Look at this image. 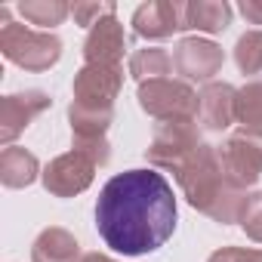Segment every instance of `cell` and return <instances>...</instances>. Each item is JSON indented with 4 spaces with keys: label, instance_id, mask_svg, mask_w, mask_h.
Masks as SVG:
<instances>
[{
    "label": "cell",
    "instance_id": "ffe728a7",
    "mask_svg": "<svg viewBox=\"0 0 262 262\" xmlns=\"http://www.w3.org/2000/svg\"><path fill=\"white\" fill-rule=\"evenodd\" d=\"M234 123H241L247 129H262V80H250L237 90Z\"/></svg>",
    "mask_w": 262,
    "mask_h": 262
},
{
    "label": "cell",
    "instance_id": "7c38bea8",
    "mask_svg": "<svg viewBox=\"0 0 262 262\" xmlns=\"http://www.w3.org/2000/svg\"><path fill=\"white\" fill-rule=\"evenodd\" d=\"M83 65H123L126 53V31L117 16L102 19L83 37Z\"/></svg>",
    "mask_w": 262,
    "mask_h": 262
},
{
    "label": "cell",
    "instance_id": "d4e9b609",
    "mask_svg": "<svg viewBox=\"0 0 262 262\" xmlns=\"http://www.w3.org/2000/svg\"><path fill=\"white\" fill-rule=\"evenodd\" d=\"M71 151L86 155L96 167H105L111 161V142L108 139H96V142H71Z\"/></svg>",
    "mask_w": 262,
    "mask_h": 262
},
{
    "label": "cell",
    "instance_id": "cb8c5ba5",
    "mask_svg": "<svg viewBox=\"0 0 262 262\" xmlns=\"http://www.w3.org/2000/svg\"><path fill=\"white\" fill-rule=\"evenodd\" d=\"M207 262H262V250L247 247H219L207 256Z\"/></svg>",
    "mask_w": 262,
    "mask_h": 262
},
{
    "label": "cell",
    "instance_id": "8fae6325",
    "mask_svg": "<svg viewBox=\"0 0 262 262\" xmlns=\"http://www.w3.org/2000/svg\"><path fill=\"white\" fill-rule=\"evenodd\" d=\"M129 25L142 40H167L185 31V0H148L136 7Z\"/></svg>",
    "mask_w": 262,
    "mask_h": 262
},
{
    "label": "cell",
    "instance_id": "2e32d148",
    "mask_svg": "<svg viewBox=\"0 0 262 262\" xmlns=\"http://www.w3.org/2000/svg\"><path fill=\"white\" fill-rule=\"evenodd\" d=\"M231 4L225 0H185V31L222 34L231 25Z\"/></svg>",
    "mask_w": 262,
    "mask_h": 262
},
{
    "label": "cell",
    "instance_id": "9a60e30c",
    "mask_svg": "<svg viewBox=\"0 0 262 262\" xmlns=\"http://www.w3.org/2000/svg\"><path fill=\"white\" fill-rule=\"evenodd\" d=\"M40 176H43L40 161L28 148L10 145L0 151V182H4V188H28Z\"/></svg>",
    "mask_w": 262,
    "mask_h": 262
},
{
    "label": "cell",
    "instance_id": "6da1fadb",
    "mask_svg": "<svg viewBox=\"0 0 262 262\" xmlns=\"http://www.w3.org/2000/svg\"><path fill=\"white\" fill-rule=\"evenodd\" d=\"M179 222L173 185L158 170H123L96 201V231L114 253L145 256L161 250Z\"/></svg>",
    "mask_w": 262,
    "mask_h": 262
},
{
    "label": "cell",
    "instance_id": "30bf717a",
    "mask_svg": "<svg viewBox=\"0 0 262 262\" xmlns=\"http://www.w3.org/2000/svg\"><path fill=\"white\" fill-rule=\"evenodd\" d=\"M50 105H53V96L43 90H22V93L4 96L0 99V145L10 148L31 126L34 117L50 111Z\"/></svg>",
    "mask_w": 262,
    "mask_h": 262
},
{
    "label": "cell",
    "instance_id": "44dd1931",
    "mask_svg": "<svg viewBox=\"0 0 262 262\" xmlns=\"http://www.w3.org/2000/svg\"><path fill=\"white\" fill-rule=\"evenodd\" d=\"M234 65L241 74H262V28L244 31L234 43Z\"/></svg>",
    "mask_w": 262,
    "mask_h": 262
},
{
    "label": "cell",
    "instance_id": "9c48e42d",
    "mask_svg": "<svg viewBox=\"0 0 262 262\" xmlns=\"http://www.w3.org/2000/svg\"><path fill=\"white\" fill-rule=\"evenodd\" d=\"M96 170H99V167H96L86 155H80V151H65V155L53 158V161L43 167L40 182H43V188H47L53 198H77V194H83V191L93 185Z\"/></svg>",
    "mask_w": 262,
    "mask_h": 262
},
{
    "label": "cell",
    "instance_id": "52a82bcc",
    "mask_svg": "<svg viewBox=\"0 0 262 262\" xmlns=\"http://www.w3.org/2000/svg\"><path fill=\"white\" fill-rule=\"evenodd\" d=\"M123 90V65H80L71 80V102L83 108L114 111Z\"/></svg>",
    "mask_w": 262,
    "mask_h": 262
},
{
    "label": "cell",
    "instance_id": "7402d4cb",
    "mask_svg": "<svg viewBox=\"0 0 262 262\" xmlns=\"http://www.w3.org/2000/svg\"><path fill=\"white\" fill-rule=\"evenodd\" d=\"M71 16H74V25L93 28L102 19L117 16V7L111 4V0H77V4H71Z\"/></svg>",
    "mask_w": 262,
    "mask_h": 262
},
{
    "label": "cell",
    "instance_id": "ba28073f",
    "mask_svg": "<svg viewBox=\"0 0 262 262\" xmlns=\"http://www.w3.org/2000/svg\"><path fill=\"white\" fill-rule=\"evenodd\" d=\"M222 65H225L222 47L207 37H182L173 47V68L188 83H194V80L204 86L213 83V77L222 71Z\"/></svg>",
    "mask_w": 262,
    "mask_h": 262
},
{
    "label": "cell",
    "instance_id": "e0dca14e",
    "mask_svg": "<svg viewBox=\"0 0 262 262\" xmlns=\"http://www.w3.org/2000/svg\"><path fill=\"white\" fill-rule=\"evenodd\" d=\"M68 123H71V142H96L108 139V129L114 123V111H99V108H83V105H68Z\"/></svg>",
    "mask_w": 262,
    "mask_h": 262
},
{
    "label": "cell",
    "instance_id": "7a4b0ae2",
    "mask_svg": "<svg viewBox=\"0 0 262 262\" xmlns=\"http://www.w3.org/2000/svg\"><path fill=\"white\" fill-rule=\"evenodd\" d=\"M176 182L185 194V201L210 216L213 222L219 225H234L241 219V207L247 201V191L237 188L234 182H228L225 170H222V161H219V148L204 142L188 161L185 167L176 173Z\"/></svg>",
    "mask_w": 262,
    "mask_h": 262
},
{
    "label": "cell",
    "instance_id": "603a6c76",
    "mask_svg": "<svg viewBox=\"0 0 262 262\" xmlns=\"http://www.w3.org/2000/svg\"><path fill=\"white\" fill-rule=\"evenodd\" d=\"M237 225H241V231H244L250 241L262 244V191L247 194V201H244V207H241Z\"/></svg>",
    "mask_w": 262,
    "mask_h": 262
},
{
    "label": "cell",
    "instance_id": "5bb4252c",
    "mask_svg": "<svg viewBox=\"0 0 262 262\" xmlns=\"http://www.w3.org/2000/svg\"><path fill=\"white\" fill-rule=\"evenodd\" d=\"M80 259L83 253L77 237L62 225L43 228L31 244V262H80Z\"/></svg>",
    "mask_w": 262,
    "mask_h": 262
},
{
    "label": "cell",
    "instance_id": "3957f363",
    "mask_svg": "<svg viewBox=\"0 0 262 262\" xmlns=\"http://www.w3.org/2000/svg\"><path fill=\"white\" fill-rule=\"evenodd\" d=\"M0 53L22 71L43 74L53 65H59L62 40L53 31H34V28H25L22 22H10L0 28Z\"/></svg>",
    "mask_w": 262,
    "mask_h": 262
},
{
    "label": "cell",
    "instance_id": "ac0fdd59",
    "mask_svg": "<svg viewBox=\"0 0 262 262\" xmlns=\"http://www.w3.org/2000/svg\"><path fill=\"white\" fill-rule=\"evenodd\" d=\"M129 77L139 80V83H148V80H161L173 71V56L164 50V47H145V50H136L129 56V65H126Z\"/></svg>",
    "mask_w": 262,
    "mask_h": 262
},
{
    "label": "cell",
    "instance_id": "4316f807",
    "mask_svg": "<svg viewBox=\"0 0 262 262\" xmlns=\"http://www.w3.org/2000/svg\"><path fill=\"white\" fill-rule=\"evenodd\" d=\"M80 262H117V259H111V256H105V253H83Z\"/></svg>",
    "mask_w": 262,
    "mask_h": 262
},
{
    "label": "cell",
    "instance_id": "4fadbf2b",
    "mask_svg": "<svg viewBox=\"0 0 262 262\" xmlns=\"http://www.w3.org/2000/svg\"><path fill=\"white\" fill-rule=\"evenodd\" d=\"M234 99L237 90L225 80H213L198 93V126L210 133H222L234 123Z\"/></svg>",
    "mask_w": 262,
    "mask_h": 262
},
{
    "label": "cell",
    "instance_id": "277c9868",
    "mask_svg": "<svg viewBox=\"0 0 262 262\" xmlns=\"http://www.w3.org/2000/svg\"><path fill=\"white\" fill-rule=\"evenodd\" d=\"M136 102L158 123L198 120V90L188 80H182V77L179 80L176 77H161V80L139 83Z\"/></svg>",
    "mask_w": 262,
    "mask_h": 262
},
{
    "label": "cell",
    "instance_id": "d6986e66",
    "mask_svg": "<svg viewBox=\"0 0 262 262\" xmlns=\"http://www.w3.org/2000/svg\"><path fill=\"white\" fill-rule=\"evenodd\" d=\"M19 16L28 25H40V28H56L71 16V4L65 0H22L19 4Z\"/></svg>",
    "mask_w": 262,
    "mask_h": 262
},
{
    "label": "cell",
    "instance_id": "8992f818",
    "mask_svg": "<svg viewBox=\"0 0 262 262\" xmlns=\"http://www.w3.org/2000/svg\"><path fill=\"white\" fill-rule=\"evenodd\" d=\"M219 161L228 182L250 191L262 179V129L237 126L234 133H228L219 145Z\"/></svg>",
    "mask_w": 262,
    "mask_h": 262
},
{
    "label": "cell",
    "instance_id": "5b68a950",
    "mask_svg": "<svg viewBox=\"0 0 262 262\" xmlns=\"http://www.w3.org/2000/svg\"><path fill=\"white\" fill-rule=\"evenodd\" d=\"M204 145L201 139V126L198 120H173V123H158L155 136L145 148V158L151 167L167 170V173H179L185 167V161Z\"/></svg>",
    "mask_w": 262,
    "mask_h": 262
},
{
    "label": "cell",
    "instance_id": "484cf974",
    "mask_svg": "<svg viewBox=\"0 0 262 262\" xmlns=\"http://www.w3.org/2000/svg\"><path fill=\"white\" fill-rule=\"evenodd\" d=\"M237 10L250 25H262V0H241Z\"/></svg>",
    "mask_w": 262,
    "mask_h": 262
}]
</instances>
